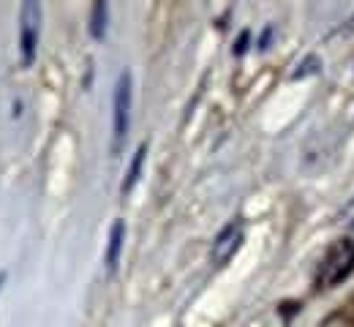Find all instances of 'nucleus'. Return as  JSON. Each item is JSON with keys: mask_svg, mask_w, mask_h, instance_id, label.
I'll use <instances>...</instances> for the list:
<instances>
[{"mask_svg": "<svg viewBox=\"0 0 354 327\" xmlns=\"http://www.w3.org/2000/svg\"><path fill=\"white\" fill-rule=\"evenodd\" d=\"M131 101H133V77L131 71H120L115 85V101H112V134H115V153L123 147V140L131 126Z\"/></svg>", "mask_w": 354, "mask_h": 327, "instance_id": "1", "label": "nucleus"}, {"mask_svg": "<svg viewBox=\"0 0 354 327\" xmlns=\"http://www.w3.org/2000/svg\"><path fill=\"white\" fill-rule=\"evenodd\" d=\"M41 36V6L39 3H22L19 8V60L22 68H30L36 63Z\"/></svg>", "mask_w": 354, "mask_h": 327, "instance_id": "2", "label": "nucleus"}, {"mask_svg": "<svg viewBox=\"0 0 354 327\" xmlns=\"http://www.w3.org/2000/svg\"><path fill=\"white\" fill-rule=\"evenodd\" d=\"M354 273V243L352 240H341L330 254L327 259L322 262V270H319V283L324 289H333L338 286L341 281H346Z\"/></svg>", "mask_w": 354, "mask_h": 327, "instance_id": "3", "label": "nucleus"}, {"mask_svg": "<svg viewBox=\"0 0 354 327\" xmlns=\"http://www.w3.org/2000/svg\"><path fill=\"white\" fill-rule=\"evenodd\" d=\"M240 243H243V221H240V218H234V221H232V224H226L221 232H218V237L213 240L210 262H213L216 268H223V265L237 254Z\"/></svg>", "mask_w": 354, "mask_h": 327, "instance_id": "4", "label": "nucleus"}, {"mask_svg": "<svg viewBox=\"0 0 354 327\" xmlns=\"http://www.w3.org/2000/svg\"><path fill=\"white\" fill-rule=\"evenodd\" d=\"M123 243H126V221H115L109 230V243H106V273H115L120 265V254H123Z\"/></svg>", "mask_w": 354, "mask_h": 327, "instance_id": "5", "label": "nucleus"}, {"mask_svg": "<svg viewBox=\"0 0 354 327\" xmlns=\"http://www.w3.org/2000/svg\"><path fill=\"white\" fill-rule=\"evenodd\" d=\"M145 158H147V142H142V144L136 147V153H133L131 164H129V172H126V180H123V186H120V191H123V196H126V194H131L133 186L139 183V175H142Z\"/></svg>", "mask_w": 354, "mask_h": 327, "instance_id": "6", "label": "nucleus"}, {"mask_svg": "<svg viewBox=\"0 0 354 327\" xmlns=\"http://www.w3.org/2000/svg\"><path fill=\"white\" fill-rule=\"evenodd\" d=\"M106 19H109V6L106 3H95L90 11V36L95 41H101L106 36Z\"/></svg>", "mask_w": 354, "mask_h": 327, "instance_id": "7", "label": "nucleus"}, {"mask_svg": "<svg viewBox=\"0 0 354 327\" xmlns=\"http://www.w3.org/2000/svg\"><path fill=\"white\" fill-rule=\"evenodd\" d=\"M322 68V63H319V57H313V55H308L300 66H297V71L292 74V80H303V77H310V74H316Z\"/></svg>", "mask_w": 354, "mask_h": 327, "instance_id": "8", "label": "nucleus"}, {"mask_svg": "<svg viewBox=\"0 0 354 327\" xmlns=\"http://www.w3.org/2000/svg\"><path fill=\"white\" fill-rule=\"evenodd\" d=\"M248 41H251V33H248V30H243V33H240V39H237V44H234V55H243V52L248 49Z\"/></svg>", "mask_w": 354, "mask_h": 327, "instance_id": "9", "label": "nucleus"}, {"mask_svg": "<svg viewBox=\"0 0 354 327\" xmlns=\"http://www.w3.org/2000/svg\"><path fill=\"white\" fill-rule=\"evenodd\" d=\"M270 36H272V30L267 28L265 33H262V41H259V49H267V41H270Z\"/></svg>", "mask_w": 354, "mask_h": 327, "instance_id": "10", "label": "nucleus"}, {"mask_svg": "<svg viewBox=\"0 0 354 327\" xmlns=\"http://www.w3.org/2000/svg\"><path fill=\"white\" fill-rule=\"evenodd\" d=\"M3 279H6V276H3V273H0V283H3Z\"/></svg>", "mask_w": 354, "mask_h": 327, "instance_id": "11", "label": "nucleus"}, {"mask_svg": "<svg viewBox=\"0 0 354 327\" xmlns=\"http://www.w3.org/2000/svg\"><path fill=\"white\" fill-rule=\"evenodd\" d=\"M352 230H354V221H352Z\"/></svg>", "mask_w": 354, "mask_h": 327, "instance_id": "12", "label": "nucleus"}]
</instances>
